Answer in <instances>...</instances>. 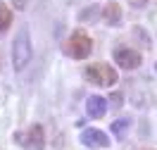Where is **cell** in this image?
<instances>
[{
    "mask_svg": "<svg viewBox=\"0 0 157 150\" xmlns=\"http://www.w3.org/2000/svg\"><path fill=\"white\" fill-rule=\"evenodd\" d=\"M31 36H29V29H21L17 36H14V43H12V67L14 71H21L31 60Z\"/></svg>",
    "mask_w": 157,
    "mask_h": 150,
    "instance_id": "cell-1",
    "label": "cell"
},
{
    "mask_svg": "<svg viewBox=\"0 0 157 150\" xmlns=\"http://www.w3.org/2000/svg\"><path fill=\"white\" fill-rule=\"evenodd\" d=\"M83 76H86V81L95 83V86H105V88L117 83V69L109 67L107 62H93V64H88L83 69Z\"/></svg>",
    "mask_w": 157,
    "mask_h": 150,
    "instance_id": "cell-2",
    "label": "cell"
},
{
    "mask_svg": "<svg viewBox=\"0 0 157 150\" xmlns=\"http://www.w3.org/2000/svg\"><path fill=\"white\" fill-rule=\"evenodd\" d=\"M14 140H17L24 150H43V145H45V131H43L40 124H31L29 129L17 131V133H14Z\"/></svg>",
    "mask_w": 157,
    "mask_h": 150,
    "instance_id": "cell-3",
    "label": "cell"
},
{
    "mask_svg": "<svg viewBox=\"0 0 157 150\" xmlns=\"http://www.w3.org/2000/svg\"><path fill=\"white\" fill-rule=\"evenodd\" d=\"M64 50H67L69 57H74V60H83V57H88L90 50H93V40H90L83 31H74V33L69 36Z\"/></svg>",
    "mask_w": 157,
    "mask_h": 150,
    "instance_id": "cell-4",
    "label": "cell"
},
{
    "mask_svg": "<svg viewBox=\"0 0 157 150\" xmlns=\"http://www.w3.org/2000/svg\"><path fill=\"white\" fill-rule=\"evenodd\" d=\"M112 55H114V62H117L121 69H136V67H140V62H143L140 52L131 50V48H117Z\"/></svg>",
    "mask_w": 157,
    "mask_h": 150,
    "instance_id": "cell-5",
    "label": "cell"
},
{
    "mask_svg": "<svg viewBox=\"0 0 157 150\" xmlns=\"http://www.w3.org/2000/svg\"><path fill=\"white\" fill-rule=\"evenodd\" d=\"M81 143L88 145V148H107L109 138H107V133L100 129H86L81 133Z\"/></svg>",
    "mask_w": 157,
    "mask_h": 150,
    "instance_id": "cell-6",
    "label": "cell"
},
{
    "mask_svg": "<svg viewBox=\"0 0 157 150\" xmlns=\"http://www.w3.org/2000/svg\"><path fill=\"white\" fill-rule=\"evenodd\" d=\"M86 112H88V117H93V119L105 117L107 114V100L102 98V95H90L86 100Z\"/></svg>",
    "mask_w": 157,
    "mask_h": 150,
    "instance_id": "cell-7",
    "label": "cell"
},
{
    "mask_svg": "<svg viewBox=\"0 0 157 150\" xmlns=\"http://www.w3.org/2000/svg\"><path fill=\"white\" fill-rule=\"evenodd\" d=\"M102 21L109 24V26H117L119 21H121V7H119L117 2H107V5H105V10H102Z\"/></svg>",
    "mask_w": 157,
    "mask_h": 150,
    "instance_id": "cell-8",
    "label": "cell"
},
{
    "mask_svg": "<svg viewBox=\"0 0 157 150\" xmlns=\"http://www.w3.org/2000/svg\"><path fill=\"white\" fill-rule=\"evenodd\" d=\"M128 126H131V121H128V119H114L109 129H112V133H114V138H117V140H121V138H126Z\"/></svg>",
    "mask_w": 157,
    "mask_h": 150,
    "instance_id": "cell-9",
    "label": "cell"
},
{
    "mask_svg": "<svg viewBox=\"0 0 157 150\" xmlns=\"http://www.w3.org/2000/svg\"><path fill=\"white\" fill-rule=\"evenodd\" d=\"M10 24H12V10L5 2H0V33H5L10 29Z\"/></svg>",
    "mask_w": 157,
    "mask_h": 150,
    "instance_id": "cell-10",
    "label": "cell"
},
{
    "mask_svg": "<svg viewBox=\"0 0 157 150\" xmlns=\"http://www.w3.org/2000/svg\"><path fill=\"white\" fill-rule=\"evenodd\" d=\"M95 12H98L95 7H86V10L81 12V21H90V19H93V14H95Z\"/></svg>",
    "mask_w": 157,
    "mask_h": 150,
    "instance_id": "cell-11",
    "label": "cell"
},
{
    "mask_svg": "<svg viewBox=\"0 0 157 150\" xmlns=\"http://www.w3.org/2000/svg\"><path fill=\"white\" fill-rule=\"evenodd\" d=\"M109 100H112V102H114V105H117V107H119V105H121V95H119L117 90H114V93H112V98H109Z\"/></svg>",
    "mask_w": 157,
    "mask_h": 150,
    "instance_id": "cell-12",
    "label": "cell"
},
{
    "mask_svg": "<svg viewBox=\"0 0 157 150\" xmlns=\"http://www.w3.org/2000/svg\"><path fill=\"white\" fill-rule=\"evenodd\" d=\"M26 5V0H14V7H24Z\"/></svg>",
    "mask_w": 157,
    "mask_h": 150,
    "instance_id": "cell-13",
    "label": "cell"
},
{
    "mask_svg": "<svg viewBox=\"0 0 157 150\" xmlns=\"http://www.w3.org/2000/svg\"><path fill=\"white\" fill-rule=\"evenodd\" d=\"M155 69H157V64H155Z\"/></svg>",
    "mask_w": 157,
    "mask_h": 150,
    "instance_id": "cell-14",
    "label": "cell"
}]
</instances>
